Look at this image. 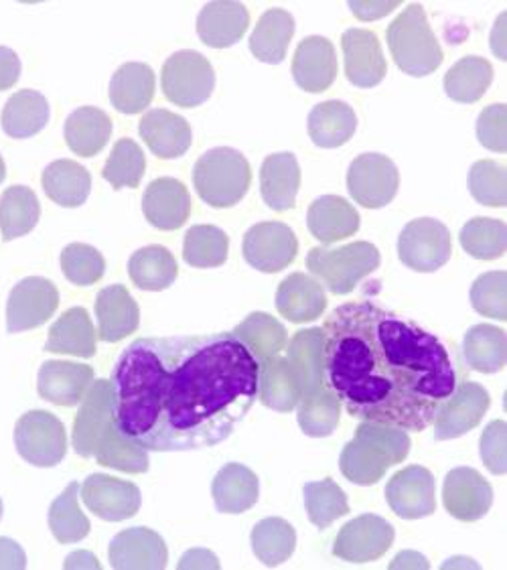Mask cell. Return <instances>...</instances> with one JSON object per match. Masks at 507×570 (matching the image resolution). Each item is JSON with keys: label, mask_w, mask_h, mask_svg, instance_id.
Masks as SVG:
<instances>
[{"label": "cell", "mask_w": 507, "mask_h": 570, "mask_svg": "<svg viewBox=\"0 0 507 570\" xmlns=\"http://www.w3.org/2000/svg\"><path fill=\"white\" fill-rule=\"evenodd\" d=\"M118 433L147 453L223 443L260 396V362L231 331L142 337L112 370Z\"/></svg>", "instance_id": "6da1fadb"}, {"label": "cell", "mask_w": 507, "mask_h": 570, "mask_svg": "<svg viewBox=\"0 0 507 570\" xmlns=\"http://www.w3.org/2000/svg\"><path fill=\"white\" fill-rule=\"evenodd\" d=\"M321 333L324 386L361 422L422 433L465 382L457 347L374 301L335 308Z\"/></svg>", "instance_id": "7a4b0ae2"}, {"label": "cell", "mask_w": 507, "mask_h": 570, "mask_svg": "<svg viewBox=\"0 0 507 570\" xmlns=\"http://www.w3.org/2000/svg\"><path fill=\"white\" fill-rule=\"evenodd\" d=\"M112 384L98 380L90 386L73 424V449L80 456H96L100 465L125 473L149 471V456L118 433L112 419Z\"/></svg>", "instance_id": "3957f363"}, {"label": "cell", "mask_w": 507, "mask_h": 570, "mask_svg": "<svg viewBox=\"0 0 507 570\" xmlns=\"http://www.w3.org/2000/svg\"><path fill=\"white\" fill-rule=\"evenodd\" d=\"M321 330L300 331L289 347L290 365L299 377V424L309 436H329L339 421V402L324 386Z\"/></svg>", "instance_id": "277c9868"}, {"label": "cell", "mask_w": 507, "mask_h": 570, "mask_svg": "<svg viewBox=\"0 0 507 570\" xmlns=\"http://www.w3.org/2000/svg\"><path fill=\"white\" fill-rule=\"evenodd\" d=\"M410 446V436L400 429L361 422L341 453L339 469L347 481L369 488L381 481L388 469L404 463Z\"/></svg>", "instance_id": "5b68a950"}, {"label": "cell", "mask_w": 507, "mask_h": 570, "mask_svg": "<svg viewBox=\"0 0 507 570\" xmlns=\"http://www.w3.org/2000/svg\"><path fill=\"white\" fill-rule=\"evenodd\" d=\"M386 37L396 66L406 76L427 78L440 68L445 59L437 35L433 33L428 23L427 11L418 2L408 4L394 19L386 29Z\"/></svg>", "instance_id": "8992f818"}, {"label": "cell", "mask_w": 507, "mask_h": 570, "mask_svg": "<svg viewBox=\"0 0 507 570\" xmlns=\"http://www.w3.org/2000/svg\"><path fill=\"white\" fill-rule=\"evenodd\" d=\"M252 183L250 163L240 150L218 147L201 155L193 169L196 191L208 206L226 209L240 204Z\"/></svg>", "instance_id": "52a82bcc"}, {"label": "cell", "mask_w": 507, "mask_h": 570, "mask_svg": "<svg viewBox=\"0 0 507 570\" xmlns=\"http://www.w3.org/2000/svg\"><path fill=\"white\" fill-rule=\"evenodd\" d=\"M307 268L334 295H349L358 283L380 268V250L369 242H354L341 248L317 246L307 254Z\"/></svg>", "instance_id": "ba28073f"}, {"label": "cell", "mask_w": 507, "mask_h": 570, "mask_svg": "<svg viewBox=\"0 0 507 570\" xmlns=\"http://www.w3.org/2000/svg\"><path fill=\"white\" fill-rule=\"evenodd\" d=\"M161 86L169 102L179 108H196L211 98L216 71L206 56L183 49L165 61Z\"/></svg>", "instance_id": "9c48e42d"}, {"label": "cell", "mask_w": 507, "mask_h": 570, "mask_svg": "<svg viewBox=\"0 0 507 570\" xmlns=\"http://www.w3.org/2000/svg\"><path fill=\"white\" fill-rule=\"evenodd\" d=\"M14 446L27 463L36 468H56L68 453V433L56 414L24 412L14 426Z\"/></svg>", "instance_id": "30bf717a"}, {"label": "cell", "mask_w": 507, "mask_h": 570, "mask_svg": "<svg viewBox=\"0 0 507 570\" xmlns=\"http://www.w3.org/2000/svg\"><path fill=\"white\" fill-rule=\"evenodd\" d=\"M453 254L450 232L435 217H418L400 232L398 256L415 273H437Z\"/></svg>", "instance_id": "8fae6325"}, {"label": "cell", "mask_w": 507, "mask_h": 570, "mask_svg": "<svg viewBox=\"0 0 507 570\" xmlns=\"http://www.w3.org/2000/svg\"><path fill=\"white\" fill-rule=\"evenodd\" d=\"M400 187V173L390 157L364 153L347 171V189L359 206L381 209L392 202Z\"/></svg>", "instance_id": "7c38bea8"}, {"label": "cell", "mask_w": 507, "mask_h": 570, "mask_svg": "<svg viewBox=\"0 0 507 570\" xmlns=\"http://www.w3.org/2000/svg\"><path fill=\"white\" fill-rule=\"evenodd\" d=\"M242 252L246 263L256 271L277 274L295 263L299 240L282 222H260L246 232Z\"/></svg>", "instance_id": "4fadbf2b"}, {"label": "cell", "mask_w": 507, "mask_h": 570, "mask_svg": "<svg viewBox=\"0 0 507 570\" xmlns=\"http://www.w3.org/2000/svg\"><path fill=\"white\" fill-rule=\"evenodd\" d=\"M394 525L380 515L364 513L339 530L334 554L351 564H366L381 559L394 544Z\"/></svg>", "instance_id": "5bb4252c"}, {"label": "cell", "mask_w": 507, "mask_h": 570, "mask_svg": "<svg viewBox=\"0 0 507 570\" xmlns=\"http://www.w3.org/2000/svg\"><path fill=\"white\" fill-rule=\"evenodd\" d=\"M59 307V293L43 276H29L14 286L7 303V330L23 333L37 330L51 320Z\"/></svg>", "instance_id": "9a60e30c"}, {"label": "cell", "mask_w": 507, "mask_h": 570, "mask_svg": "<svg viewBox=\"0 0 507 570\" xmlns=\"http://www.w3.org/2000/svg\"><path fill=\"white\" fill-rule=\"evenodd\" d=\"M81 500L96 518L105 522H125L139 513L142 495L130 481L93 473L81 485Z\"/></svg>", "instance_id": "2e32d148"}, {"label": "cell", "mask_w": 507, "mask_h": 570, "mask_svg": "<svg viewBox=\"0 0 507 570\" xmlns=\"http://www.w3.org/2000/svg\"><path fill=\"white\" fill-rule=\"evenodd\" d=\"M435 475L427 468L410 465L386 485V502L402 520H422L437 510Z\"/></svg>", "instance_id": "e0dca14e"}, {"label": "cell", "mask_w": 507, "mask_h": 570, "mask_svg": "<svg viewBox=\"0 0 507 570\" xmlns=\"http://www.w3.org/2000/svg\"><path fill=\"white\" fill-rule=\"evenodd\" d=\"M443 503L455 520L477 522L494 505V488L475 469H453L443 485Z\"/></svg>", "instance_id": "ac0fdd59"}, {"label": "cell", "mask_w": 507, "mask_h": 570, "mask_svg": "<svg viewBox=\"0 0 507 570\" xmlns=\"http://www.w3.org/2000/svg\"><path fill=\"white\" fill-rule=\"evenodd\" d=\"M489 406L491 399L481 384L461 382L455 394L437 412V419L433 422L435 439L450 441L469 433L481 422Z\"/></svg>", "instance_id": "d6986e66"}, {"label": "cell", "mask_w": 507, "mask_h": 570, "mask_svg": "<svg viewBox=\"0 0 507 570\" xmlns=\"http://www.w3.org/2000/svg\"><path fill=\"white\" fill-rule=\"evenodd\" d=\"M110 567L118 570H161L167 567L169 550L155 530L128 528L110 542Z\"/></svg>", "instance_id": "ffe728a7"}, {"label": "cell", "mask_w": 507, "mask_h": 570, "mask_svg": "<svg viewBox=\"0 0 507 570\" xmlns=\"http://www.w3.org/2000/svg\"><path fill=\"white\" fill-rule=\"evenodd\" d=\"M93 370L90 365L51 360L41 365L37 377L39 396L63 409L81 404L92 386Z\"/></svg>", "instance_id": "44dd1931"}, {"label": "cell", "mask_w": 507, "mask_h": 570, "mask_svg": "<svg viewBox=\"0 0 507 570\" xmlns=\"http://www.w3.org/2000/svg\"><path fill=\"white\" fill-rule=\"evenodd\" d=\"M346 56V76L358 88L378 86L388 71V63L381 53L380 39L368 29H347L341 37Z\"/></svg>", "instance_id": "7402d4cb"}, {"label": "cell", "mask_w": 507, "mask_h": 570, "mask_svg": "<svg viewBox=\"0 0 507 570\" xmlns=\"http://www.w3.org/2000/svg\"><path fill=\"white\" fill-rule=\"evenodd\" d=\"M292 76L300 90L309 94H321L331 88L337 76L334 43L321 35L305 37L292 58Z\"/></svg>", "instance_id": "603a6c76"}, {"label": "cell", "mask_w": 507, "mask_h": 570, "mask_svg": "<svg viewBox=\"0 0 507 570\" xmlns=\"http://www.w3.org/2000/svg\"><path fill=\"white\" fill-rule=\"evenodd\" d=\"M142 214L150 226L162 232H175L189 219L191 195L183 183L173 177L155 179L142 195Z\"/></svg>", "instance_id": "cb8c5ba5"}, {"label": "cell", "mask_w": 507, "mask_h": 570, "mask_svg": "<svg viewBox=\"0 0 507 570\" xmlns=\"http://www.w3.org/2000/svg\"><path fill=\"white\" fill-rule=\"evenodd\" d=\"M250 27V12L236 0H213L197 17V35L206 46L228 49L236 46Z\"/></svg>", "instance_id": "d4e9b609"}, {"label": "cell", "mask_w": 507, "mask_h": 570, "mask_svg": "<svg viewBox=\"0 0 507 570\" xmlns=\"http://www.w3.org/2000/svg\"><path fill=\"white\" fill-rule=\"evenodd\" d=\"M98 340L116 343L139 330L140 311L127 286H106L96 297Z\"/></svg>", "instance_id": "484cf974"}, {"label": "cell", "mask_w": 507, "mask_h": 570, "mask_svg": "<svg viewBox=\"0 0 507 570\" xmlns=\"http://www.w3.org/2000/svg\"><path fill=\"white\" fill-rule=\"evenodd\" d=\"M139 132L159 159L173 160L183 157L191 147V126L183 116L155 108L140 118Z\"/></svg>", "instance_id": "4316f807"}, {"label": "cell", "mask_w": 507, "mask_h": 570, "mask_svg": "<svg viewBox=\"0 0 507 570\" xmlns=\"http://www.w3.org/2000/svg\"><path fill=\"white\" fill-rule=\"evenodd\" d=\"M307 224L312 236L324 246L351 238L361 226L358 209L339 195H324L315 199L307 214Z\"/></svg>", "instance_id": "83f0119b"}, {"label": "cell", "mask_w": 507, "mask_h": 570, "mask_svg": "<svg viewBox=\"0 0 507 570\" xmlns=\"http://www.w3.org/2000/svg\"><path fill=\"white\" fill-rule=\"evenodd\" d=\"M327 307L325 288L309 274L295 273L285 278L277 291L278 313L290 323H311Z\"/></svg>", "instance_id": "f1b7e54d"}, {"label": "cell", "mask_w": 507, "mask_h": 570, "mask_svg": "<svg viewBox=\"0 0 507 570\" xmlns=\"http://www.w3.org/2000/svg\"><path fill=\"white\" fill-rule=\"evenodd\" d=\"M299 189V160L292 153H275L266 157L260 169V191L266 206L275 212H289L297 206Z\"/></svg>", "instance_id": "f546056e"}, {"label": "cell", "mask_w": 507, "mask_h": 570, "mask_svg": "<svg viewBox=\"0 0 507 570\" xmlns=\"http://www.w3.org/2000/svg\"><path fill=\"white\" fill-rule=\"evenodd\" d=\"M108 94L118 112L139 115L155 98V71L140 61L125 63L116 69Z\"/></svg>", "instance_id": "4dcf8cb0"}, {"label": "cell", "mask_w": 507, "mask_h": 570, "mask_svg": "<svg viewBox=\"0 0 507 570\" xmlns=\"http://www.w3.org/2000/svg\"><path fill=\"white\" fill-rule=\"evenodd\" d=\"M211 495L218 512H248L260 498V481L252 469L242 463H228L226 468L219 469L211 485Z\"/></svg>", "instance_id": "1f68e13d"}, {"label": "cell", "mask_w": 507, "mask_h": 570, "mask_svg": "<svg viewBox=\"0 0 507 570\" xmlns=\"http://www.w3.org/2000/svg\"><path fill=\"white\" fill-rule=\"evenodd\" d=\"M96 330L88 311L73 307L59 317L47 337L46 352L90 360L96 355Z\"/></svg>", "instance_id": "d6a6232c"}, {"label": "cell", "mask_w": 507, "mask_h": 570, "mask_svg": "<svg viewBox=\"0 0 507 570\" xmlns=\"http://www.w3.org/2000/svg\"><path fill=\"white\" fill-rule=\"evenodd\" d=\"M358 130V116L341 100L317 104L309 115V137L321 149H337Z\"/></svg>", "instance_id": "836d02e7"}, {"label": "cell", "mask_w": 507, "mask_h": 570, "mask_svg": "<svg viewBox=\"0 0 507 570\" xmlns=\"http://www.w3.org/2000/svg\"><path fill=\"white\" fill-rule=\"evenodd\" d=\"M63 135H66L68 147L78 157L90 159L108 145L112 135V120L105 110L83 106L68 116Z\"/></svg>", "instance_id": "e575fe53"}, {"label": "cell", "mask_w": 507, "mask_h": 570, "mask_svg": "<svg viewBox=\"0 0 507 570\" xmlns=\"http://www.w3.org/2000/svg\"><path fill=\"white\" fill-rule=\"evenodd\" d=\"M43 191L61 207H80L86 204L92 189V175L80 163L70 159L56 160L46 167Z\"/></svg>", "instance_id": "d590c367"}, {"label": "cell", "mask_w": 507, "mask_h": 570, "mask_svg": "<svg viewBox=\"0 0 507 570\" xmlns=\"http://www.w3.org/2000/svg\"><path fill=\"white\" fill-rule=\"evenodd\" d=\"M262 404L278 412L299 406L300 386L295 367L287 357L272 355L260 362V396Z\"/></svg>", "instance_id": "8d00e7d4"}, {"label": "cell", "mask_w": 507, "mask_h": 570, "mask_svg": "<svg viewBox=\"0 0 507 570\" xmlns=\"http://www.w3.org/2000/svg\"><path fill=\"white\" fill-rule=\"evenodd\" d=\"M295 35V19L285 9L266 11L250 35V51L262 63L278 66L287 58L290 39Z\"/></svg>", "instance_id": "74e56055"}, {"label": "cell", "mask_w": 507, "mask_h": 570, "mask_svg": "<svg viewBox=\"0 0 507 570\" xmlns=\"http://www.w3.org/2000/svg\"><path fill=\"white\" fill-rule=\"evenodd\" d=\"M463 354L467 365L479 374H497L507 364L506 331L494 325H473L465 333Z\"/></svg>", "instance_id": "f35d334b"}, {"label": "cell", "mask_w": 507, "mask_h": 570, "mask_svg": "<svg viewBox=\"0 0 507 570\" xmlns=\"http://www.w3.org/2000/svg\"><path fill=\"white\" fill-rule=\"evenodd\" d=\"M49 122V102L41 91L12 94L2 110V130L11 138H31Z\"/></svg>", "instance_id": "ab89813d"}, {"label": "cell", "mask_w": 507, "mask_h": 570, "mask_svg": "<svg viewBox=\"0 0 507 570\" xmlns=\"http://www.w3.org/2000/svg\"><path fill=\"white\" fill-rule=\"evenodd\" d=\"M177 274L179 266L173 254L157 244L140 248L128 261V276L140 291H165L177 281Z\"/></svg>", "instance_id": "60d3db41"}, {"label": "cell", "mask_w": 507, "mask_h": 570, "mask_svg": "<svg viewBox=\"0 0 507 570\" xmlns=\"http://www.w3.org/2000/svg\"><path fill=\"white\" fill-rule=\"evenodd\" d=\"M41 217L36 191L24 185H12L0 197V232L2 240L12 242L33 232Z\"/></svg>", "instance_id": "b9f144b4"}, {"label": "cell", "mask_w": 507, "mask_h": 570, "mask_svg": "<svg viewBox=\"0 0 507 570\" xmlns=\"http://www.w3.org/2000/svg\"><path fill=\"white\" fill-rule=\"evenodd\" d=\"M494 81V66L479 56L459 59L445 76V91L450 100L479 102Z\"/></svg>", "instance_id": "7bdbcfd3"}, {"label": "cell", "mask_w": 507, "mask_h": 570, "mask_svg": "<svg viewBox=\"0 0 507 570\" xmlns=\"http://www.w3.org/2000/svg\"><path fill=\"white\" fill-rule=\"evenodd\" d=\"M252 550L266 567H280L297 550V532L282 518H266L254 525Z\"/></svg>", "instance_id": "ee69618b"}, {"label": "cell", "mask_w": 507, "mask_h": 570, "mask_svg": "<svg viewBox=\"0 0 507 570\" xmlns=\"http://www.w3.org/2000/svg\"><path fill=\"white\" fill-rule=\"evenodd\" d=\"M80 483L73 481L66 491L51 503L49 510V528L51 534L61 544H76L90 534V520L80 510Z\"/></svg>", "instance_id": "f6af8a7d"}, {"label": "cell", "mask_w": 507, "mask_h": 570, "mask_svg": "<svg viewBox=\"0 0 507 570\" xmlns=\"http://www.w3.org/2000/svg\"><path fill=\"white\" fill-rule=\"evenodd\" d=\"M463 250L477 261H497L507 250L506 222L491 217H473L459 234Z\"/></svg>", "instance_id": "bcb514c9"}, {"label": "cell", "mask_w": 507, "mask_h": 570, "mask_svg": "<svg viewBox=\"0 0 507 570\" xmlns=\"http://www.w3.org/2000/svg\"><path fill=\"white\" fill-rule=\"evenodd\" d=\"M230 238L216 226H193L185 234V263L193 268H218L228 261Z\"/></svg>", "instance_id": "7dc6e473"}, {"label": "cell", "mask_w": 507, "mask_h": 570, "mask_svg": "<svg viewBox=\"0 0 507 570\" xmlns=\"http://www.w3.org/2000/svg\"><path fill=\"white\" fill-rule=\"evenodd\" d=\"M305 510L312 524L325 530L349 513L346 491L341 490L334 480L312 481L302 488Z\"/></svg>", "instance_id": "c3c4849f"}, {"label": "cell", "mask_w": 507, "mask_h": 570, "mask_svg": "<svg viewBox=\"0 0 507 570\" xmlns=\"http://www.w3.org/2000/svg\"><path fill=\"white\" fill-rule=\"evenodd\" d=\"M147 171V159L139 145L130 138H120L106 160L102 177L115 189H137Z\"/></svg>", "instance_id": "681fc988"}, {"label": "cell", "mask_w": 507, "mask_h": 570, "mask_svg": "<svg viewBox=\"0 0 507 570\" xmlns=\"http://www.w3.org/2000/svg\"><path fill=\"white\" fill-rule=\"evenodd\" d=\"M233 333L252 350L258 362H265L266 357L278 355L287 343L285 327L266 313H252L242 325L236 327Z\"/></svg>", "instance_id": "f907efd6"}, {"label": "cell", "mask_w": 507, "mask_h": 570, "mask_svg": "<svg viewBox=\"0 0 507 570\" xmlns=\"http://www.w3.org/2000/svg\"><path fill=\"white\" fill-rule=\"evenodd\" d=\"M467 185L481 206L506 207V165L497 160H477L469 171Z\"/></svg>", "instance_id": "816d5d0a"}, {"label": "cell", "mask_w": 507, "mask_h": 570, "mask_svg": "<svg viewBox=\"0 0 507 570\" xmlns=\"http://www.w3.org/2000/svg\"><path fill=\"white\" fill-rule=\"evenodd\" d=\"M61 271L73 285L92 286L105 276V256L88 244H70L61 252Z\"/></svg>", "instance_id": "f5cc1de1"}, {"label": "cell", "mask_w": 507, "mask_h": 570, "mask_svg": "<svg viewBox=\"0 0 507 570\" xmlns=\"http://www.w3.org/2000/svg\"><path fill=\"white\" fill-rule=\"evenodd\" d=\"M506 271L485 273L473 283L471 305L479 315L489 320H507Z\"/></svg>", "instance_id": "db71d44e"}, {"label": "cell", "mask_w": 507, "mask_h": 570, "mask_svg": "<svg viewBox=\"0 0 507 570\" xmlns=\"http://www.w3.org/2000/svg\"><path fill=\"white\" fill-rule=\"evenodd\" d=\"M506 104L487 106L477 120V138L485 149L506 153Z\"/></svg>", "instance_id": "11a10c76"}, {"label": "cell", "mask_w": 507, "mask_h": 570, "mask_svg": "<svg viewBox=\"0 0 507 570\" xmlns=\"http://www.w3.org/2000/svg\"><path fill=\"white\" fill-rule=\"evenodd\" d=\"M506 421H494L481 434V459L494 475H506Z\"/></svg>", "instance_id": "9f6ffc18"}, {"label": "cell", "mask_w": 507, "mask_h": 570, "mask_svg": "<svg viewBox=\"0 0 507 570\" xmlns=\"http://www.w3.org/2000/svg\"><path fill=\"white\" fill-rule=\"evenodd\" d=\"M19 78L21 59L9 47H0V91L11 90Z\"/></svg>", "instance_id": "6f0895ef"}, {"label": "cell", "mask_w": 507, "mask_h": 570, "mask_svg": "<svg viewBox=\"0 0 507 570\" xmlns=\"http://www.w3.org/2000/svg\"><path fill=\"white\" fill-rule=\"evenodd\" d=\"M27 567V557L23 548L11 538H0V570H23Z\"/></svg>", "instance_id": "680465c9"}, {"label": "cell", "mask_w": 507, "mask_h": 570, "mask_svg": "<svg viewBox=\"0 0 507 570\" xmlns=\"http://www.w3.org/2000/svg\"><path fill=\"white\" fill-rule=\"evenodd\" d=\"M400 2H349V9L354 11L356 17L364 19V21H371V19H380L384 14L392 12Z\"/></svg>", "instance_id": "91938a15"}, {"label": "cell", "mask_w": 507, "mask_h": 570, "mask_svg": "<svg viewBox=\"0 0 507 570\" xmlns=\"http://www.w3.org/2000/svg\"><path fill=\"white\" fill-rule=\"evenodd\" d=\"M211 557L208 550H191L185 554L183 560L177 564V569H193V567H206V569H218L213 562H203V559Z\"/></svg>", "instance_id": "94428289"}, {"label": "cell", "mask_w": 507, "mask_h": 570, "mask_svg": "<svg viewBox=\"0 0 507 570\" xmlns=\"http://www.w3.org/2000/svg\"><path fill=\"white\" fill-rule=\"evenodd\" d=\"M4 177H7V167H4V160L0 157V183L4 181Z\"/></svg>", "instance_id": "6125c7cd"}, {"label": "cell", "mask_w": 507, "mask_h": 570, "mask_svg": "<svg viewBox=\"0 0 507 570\" xmlns=\"http://www.w3.org/2000/svg\"><path fill=\"white\" fill-rule=\"evenodd\" d=\"M0 518H2V500H0Z\"/></svg>", "instance_id": "be15d7a7"}]
</instances>
